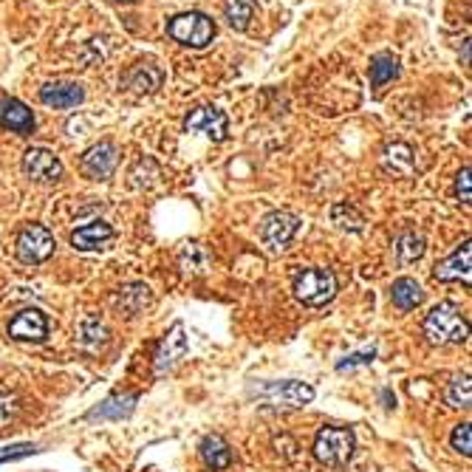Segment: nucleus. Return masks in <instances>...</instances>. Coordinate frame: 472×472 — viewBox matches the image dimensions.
<instances>
[{
    "label": "nucleus",
    "mask_w": 472,
    "mask_h": 472,
    "mask_svg": "<svg viewBox=\"0 0 472 472\" xmlns=\"http://www.w3.org/2000/svg\"><path fill=\"white\" fill-rule=\"evenodd\" d=\"M424 337L430 345H461L469 337V323L456 303H438L424 317Z\"/></svg>",
    "instance_id": "nucleus-1"
},
{
    "label": "nucleus",
    "mask_w": 472,
    "mask_h": 472,
    "mask_svg": "<svg viewBox=\"0 0 472 472\" xmlns=\"http://www.w3.org/2000/svg\"><path fill=\"white\" fill-rule=\"evenodd\" d=\"M337 275L332 269H320V266H312V269H303L297 277H294V297L303 303V305H325L337 297Z\"/></svg>",
    "instance_id": "nucleus-2"
},
{
    "label": "nucleus",
    "mask_w": 472,
    "mask_h": 472,
    "mask_svg": "<svg viewBox=\"0 0 472 472\" xmlns=\"http://www.w3.org/2000/svg\"><path fill=\"white\" fill-rule=\"evenodd\" d=\"M353 447H357V438H353L351 428H323L314 438V458L325 467H345L353 456Z\"/></svg>",
    "instance_id": "nucleus-3"
},
{
    "label": "nucleus",
    "mask_w": 472,
    "mask_h": 472,
    "mask_svg": "<svg viewBox=\"0 0 472 472\" xmlns=\"http://www.w3.org/2000/svg\"><path fill=\"white\" fill-rule=\"evenodd\" d=\"M168 34L181 45H190V49H207L216 40V23L201 12H184L168 23Z\"/></svg>",
    "instance_id": "nucleus-4"
},
{
    "label": "nucleus",
    "mask_w": 472,
    "mask_h": 472,
    "mask_svg": "<svg viewBox=\"0 0 472 472\" xmlns=\"http://www.w3.org/2000/svg\"><path fill=\"white\" fill-rule=\"evenodd\" d=\"M14 249H17L20 264L37 266V264H45L54 255L57 241H54V235L45 229L43 224H29V226L20 229L17 241H14Z\"/></svg>",
    "instance_id": "nucleus-5"
},
{
    "label": "nucleus",
    "mask_w": 472,
    "mask_h": 472,
    "mask_svg": "<svg viewBox=\"0 0 472 472\" xmlns=\"http://www.w3.org/2000/svg\"><path fill=\"white\" fill-rule=\"evenodd\" d=\"M300 226H303V221L294 216V212L277 209V212H269V216L264 218L261 238L269 246V252H286L289 244L297 238Z\"/></svg>",
    "instance_id": "nucleus-6"
},
{
    "label": "nucleus",
    "mask_w": 472,
    "mask_h": 472,
    "mask_svg": "<svg viewBox=\"0 0 472 472\" xmlns=\"http://www.w3.org/2000/svg\"><path fill=\"white\" fill-rule=\"evenodd\" d=\"M23 170L37 184H57L63 178V161L49 148H29L23 153Z\"/></svg>",
    "instance_id": "nucleus-7"
},
{
    "label": "nucleus",
    "mask_w": 472,
    "mask_h": 472,
    "mask_svg": "<svg viewBox=\"0 0 472 472\" xmlns=\"http://www.w3.org/2000/svg\"><path fill=\"white\" fill-rule=\"evenodd\" d=\"M257 396L277 408H305L314 399V388L305 382H269L257 388Z\"/></svg>",
    "instance_id": "nucleus-8"
},
{
    "label": "nucleus",
    "mask_w": 472,
    "mask_h": 472,
    "mask_svg": "<svg viewBox=\"0 0 472 472\" xmlns=\"http://www.w3.org/2000/svg\"><path fill=\"white\" fill-rule=\"evenodd\" d=\"M184 130L196 133V136H207L212 141H224L229 136V120L224 111L204 105V108L190 111V116L184 120Z\"/></svg>",
    "instance_id": "nucleus-9"
},
{
    "label": "nucleus",
    "mask_w": 472,
    "mask_h": 472,
    "mask_svg": "<svg viewBox=\"0 0 472 472\" xmlns=\"http://www.w3.org/2000/svg\"><path fill=\"white\" fill-rule=\"evenodd\" d=\"M116 164H120V150H116L113 141H100V145H93L85 150L80 168L88 178L93 181H108L116 170Z\"/></svg>",
    "instance_id": "nucleus-10"
},
{
    "label": "nucleus",
    "mask_w": 472,
    "mask_h": 472,
    "mask_svg": "<svg viewBox=\"0 0 472 472\" xmlns=\"http://www.w3.org/2000/svg\"><path fill=\"white\" fill-rule=\"evenodd\" d=\"M9 337L17 342H43L49 337V317L40 309H23L9 320Z\"/></svg>",
    "instance_id": "nucleus-11"
},
{
    "label": "nucleus",
    "mask_w": 472,
    "mask_h": 472,
    "mask_svg": "<svg viewBox=\"0 0 472 472\" xmlns=\"http://www.w3.org/2000/svg\"><path fill=\"white\" fill-rule=\"evenodd\" d=\"M113 238H116L113 226L97 218V221H88L71 232V246L80 249V252H102L111 246Z\"/></svg>",
    "instance_id": "nucleus-12"
},
{
    "label": "nucleus",
    "mask_w": 472,
    "mask_h": 472,
    "mask_svg": "<svg viewBox=\"0 0 472 472\" xmlns=\"http://www.w3.org/2000/svg\"><path fill=\"white\" fill-rule=\"evenodd\" d=\"M187 337H184V325L181 323H176L173 328H170V334L161 340V345H159V353H156V373H168V371H173L184 357H187Z\"/></svg>",
    "instance_id": "nucleus-13"
},
{
    "label": "nucleus",
    "mask_w": 472,
    "mask_h": 472,
    "mask_svg": "<svg viewBox=\"0 0 472 472\" xmlns=\"http://www.w3.org/2000/svg\"><path fill=\"white\" fill-rule=\"evenodd\" d=\"M469 269H472V244L464 241L450 257H444V261L436 264L433 275L441 283H456V280L469 283Z\"/></svg>",
    "instance_id": "nucleus-14"
},
{
    "label": "nucleus",
    "mask_w": 472,
    "mask_h": 472,
    "mask_svg": "<svg viewBox=\"0 0 472 472\" xmlns=\"http://www.w3.org/2000/svg\"><path fill=\"white\" fill-rule=\"evenodd\" d=\"M0 125L17 136H32L34 133V113L23 105L20 100H4L0 102Z\"/></svg>",
    "instance_id": "nucleus-15"
},
{
    "label": "nucleus",
    "mask_w": 472,
    "mask_h": 472,
    "mask_svg": "<svg viewBox=\"0 0 472 472\" xmlns=\"http://www.w3.org/2000/svg\"><path fill=\"white\" fill-rule=\"evenodd\" d=\"M150 303H153V292H150V286H145V283H125V286L116 292V297H113V305L125 317L141 314Z\"/></svg>",
    "instance_id": "nucleus-16"
},
{
    "label": "nucleus",
    "mask_w": 472,
    "mask_h": 472,
    "mask_svg": "<svg viewBox=\"0 0 472 472\" xmlns=\"http://www.w3.org/2000/svg\"><path fill=\"white\" fill-rule=\"evenodd\" d=\"M85 100V91L77 82H49L40 88V102L49 108H77Z\"/></svg>",
    "instance_id": "nucleus-17"
},
{
    "label": "nucleus",
    "mask_w": 472,
    "mask_h": 472,
    "mask_svg": "<svg viewBox=\"0 0 472 472\" xmlns=\"http://www.w3.org/2000/svg\"><path fill=\"white\" fill-rule=\"evenodd\" d=\"M111 340V332H108V325L100 320V317H93L88 314L80 325H77V345L88 353H100Z\"/></svg>",
    "instance_id": "nucleus-18"
},
{
    "label": "nucleus",
    "mask_w": 472,
    "mask_h": 472,
    "mask_svg": "<svg viewBox=\"0 0 472 472\" xmlns=\"http://www.w3.org/2000/svg\"><path fill=\"white\" fill-rule=\"evenodd\" d=\"M382 164H385V170L393 173V176H410L416 170L413 148L405 145V141H393V145H388L385 153H382Z\"/></svg>",
    "instance_id": "nucleus-19"
},
{
    "label": "nucleus",
    "mask_w": 472,
    "mask_h": 472,
    "mask_svg": "<svg viewBox=\"0 0 472 472\" xmlns=\"http://www.w3.org/2000/svg\"><path fill=\"white\" fill-rule=\"evenodd\" d=\"M390 300H393L396 309L413 312V309H419V305H421L424 292H421V286H419L413 277H399L393 286H390Z\"/></svg>",
    "instance_id": "nucleus-20"
},
{
    "label": "nucleus",
    "mask_w": 472,
    "mask_h": 472,
    "mask_svg": "<svg viewBox=\"0 0 472 472\" xmlns=\"http://www.w3.org/2000/svg\"><path fill=\"white\" fill-rule=\"evenodd\" d=\"M198 450L209 469H226L232 464V450L221 436H204Z\"/></svg>",
    "instance_id": "nucleus-21"
},
{
    "label": "nucleus",
    "mask_w": 472,
    "mask_h": 472,
    "mask_svg": "<svg viewBox=\"0 0 472 472\" xmlns=\"http://www.w3.org/2000/svg\"><path fill=\"white\" fill-rule=\"evenodd\" d=\"M424 235L421 232H402L399 235V241H396V246H393V252H396V261L402 264V266H410V264H416L419 257L424 255Z\"/></svg>",
    "instance_id": "nucleus-22"
},
{
    "label": "nucleus",
    "mask_w": 472,
    "mask_h": 472,
    "mask_svg": "<svg viewBox=\"0 0 472 472\" xmlns=\"http://www.w3.org/2000/svg\"><path fill=\"white\" fill-rule=\"evenodd\" d=\"M161 85V71L153 63H139L128 74V88L136 93H153Z\"/></svg>",
    "instance_id": "nucleus-23"
},
{
    "label": "nucleus",
    "mask_w": 472,
    "mask_h": 472,
    "mask_svg": "<svg viewBox=\"0 0 472 472\" xmlns=\"http://www.w3.org/2000/svg\"><path fill=\"white\" fill-rule=\"evenodd\" d=\"M178 261H181L184 275H204V272L209 269V264H212V257H209V252H207L201 244L190 241V244L181 246Z\"/></svg>",
    "instance_id": "nucleus-24"
},
{
    "label": "nucleus",
    "mask_w": 472,
    "mask_h": 472,
    "mask_svg": "<svg viewBox=\"0 0 472 472\" xmlns=\"http://www.w3.org/2000/svg\"><path fill=\"white\" fill-rule=\"evenodd\" d=\"M224 17L235 32H246L255 17V0H229L224 6Z\"/></svg>",
    "instance_id": "nucleus-25"
},
{
    "label": "nucleus",
    "mask_w": 472,
    "mask_h": 472,
    "mask_svg": "<svg viewBox=\"0 0 472 472\" xmlns=\"http://www.w3.org/2000/svg\"><path fill=\"white\" fill-rule=\"evenodd\" d=\"M396 77H399V60L393 54H376L371 60V85L373 88H382Z\"/></svg>",
    "instance_id": "nucleus-26"
},
{
    "label": "nucleus",
    "mask_w": 472,
    "mask_h": 472,
    "mask_svg": "<svg viewBox=\"0 0 472 472\" xmlns=\"http://www.w3.org/2000/svg\"><path fill=\"white\" fill-rule=\"evenodd\" d=\"M447 405H453V408H469L472 402V385H469V373H458L453 376V382L447 385Z\"/></svg>",
    "instance_id": "nucleus-27"
},
{
    "label": "nucleus",
    "mask_w": 472,
    "mask_h": 472,
    "mask_svg": "<svg viewBox=\"0 0 472 472\" xmlns=\"http://www.w3.org/2000/svg\"><path fill=\"white\" fill-rule=\"evenodd\" d=\"M332 221L345 232H362V226H365V218L357 212V207H351V204H334Z\"/></svg>",
    "instance_id": "nucleus-28"
},
{
    "label": "nucleus",
    "mask_w": 472,
    "mask_h": 472,
    "mask_svg": "<svg viewBox=\"0 0 472 472\" xmlns=\"http://www.w3.org/2000/svg\"><path fill=\"white\" fill-rule=\"evenodd\" d=\"M23 405H20V399L17 393H9V390H0V433L9 430L12 424L17 421Z\"/></svg>",
    "instance_id": "nucleus-29"
},
{
    "label": "nucleus",
    "mask_w": 472,
    "mask_h": 472,
    "mask_svg": "<svg viewBox=\"0 0 472 472\" xmlns=\"http://www.w3.org/2000/svg\"><path fill=\"white\" fill-rule=\"evenodd\" d=\"M128 399H130V396H125V399H120V396L108 399L105 405H100L97 410H91L88 419H122V416H128V413L133 410V408H120L122 402H128Z\"/></svg>",
    "instance_id": "nucleus-30"
},
{
    "label": "nucleus",
    "mask_w": 472,
    "mask_h": 472,
    "mask_svg": "<svg viewBox=\"0 0 472 472\" xmlns=\"http://www.w3.org/2000/svg\"><path fill=\"white\" fill-rule=\"evenodd\" d=\"M450 444H453V450H458L461 456H467V458H469V453H472V430H469V424H467V421H464V424H458V428L453 430Z\"/></svg>",
    "instance_id": "nucleus-31"
},
{
    "label": "nucleus",
    "mask_w": 472,
    "mask_h": 472,
    "mask_svg": "<svg viewBox=\"0 0 472 472\" xmlns=\"http://www.w3.org/2000/svg\"><path fill=\"white\" fill-rule=\"evenodd\" d=\"M373 357H376V348L357 351V353H351V357H345V360L337 365V371H340V373H345V371H353V368H360V365H371V362H373Z\"/></svg>",
    "instance_id": "nucleus-32"
},
{
    "label": "nucleus",
    "mask_w": 472,
    "mask_h": 472,
    "mask_svg": "<svg viewBox=\"0 0 472 472\" xmlns=\"http://www.w3.org/2000/svg\"><path fill=\"white\" fill-rule=\"evenodd\" d=\"M37 453V447L34 444H17V447H6V450H0V464L4 461H14V458H26Z\"/></svg>",
    "instance_id": "nucleus-33"
},
{
    "label": "nucleus",
    "mask_w": 472,
    "mask_h": 472,
    "mask_svg": "<svg viewBox=\"0 0 472 472\" xmlns=\"http://www.w3.org/2000/svg\"><path fill=\"white\" fill-rule=\"evenodd\" d=\"M456 196H458L464 204H469V198H472V190H469V168H464V170L458 173V178H456Z\"/></svg>",
    "instance_id": "nucleus-34"
},
{
    "label": "nucleus",
    "mask_w": 472,
    "mask_h": 472,
    "mask_svg": "<svg viewBox=\"0 0 472 472\" xmlns=\"http://www.w3.org/2000/svg\"><path fill=\"white\" fill-rule=\"evenodd\" d=\"M120 4H133V0H120Z\"/></svg>",
    "instance_id": "nucleus-35"
}]
</instances>
